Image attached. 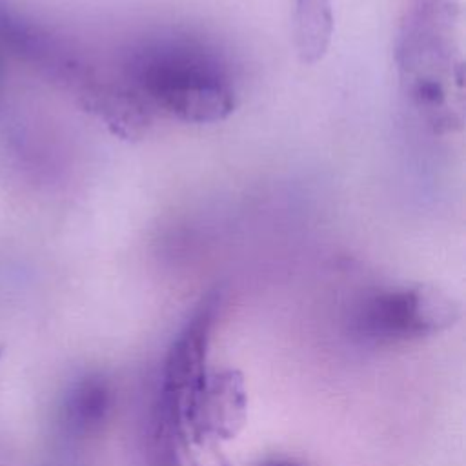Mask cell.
Returning <instances> with one entry per match:
<instances>
[{
	"mask_svg": "<svg viewBox=\"0 0 466 466\" xmlns=\"http://www.w3.org/2000/svg\"><path fill=\"white\" fill-rule=\"evenodd\" d=\"M331 0H295L293 4V47L302 64L320 62L333 38Z\"/></svg>",
	"mask_w": 466,
	"mask_h": 466,
	"instance_id": "obj_6",
	"label": "cell"
},
{
	"mask_svg": "<svg viewBox=\"0 0 466 466\" xmlns=\"http://www.w3.org/2000/svg\"><path fill=\"white\" fill-rule=\"evenodd\" d=\"M244 411L246 391L240 375L231 370L211 373L198 393L189 431L197 437L231 439L244 420Z\"/></svg>",
	"mask_w": 466,
	"mask_h": 466,
	"instance_id": "obj_5",
	"label": "cell"
},
{
	"mask_svg": "<svg viewBox=\"0 0 466 466\" xmlns=\"http://www.w3.org/2000/svg\"><path fill=\"white\" fill-rule=\"evenodd\" d=\"M220 308V291L200 299L191 317L175 337L162 380V404L175 426L189 430L198 393L206 382V357Z\"/></svg>",
	"mask_w": 466,
	"mask_h": 466,
	"instance_id": "obj_4",
	"label": "cell"
},
{
	"mask_svg": "<svg viewBox=\"0 0 466 466\" xmlns=\"http://www.w3.org/2000/svg\"><path fill=\"white\" fill-rule=\"evenodd\" d=\"M457 319L459 306L444 291L404 284L368 295L355 311V328L366 339L399 342L435 335Z\"/></svg>",
	"mask_w": 466,
	"mask_h": 466,
	"instance_id": "obj_3",
	"label": "cell"
},
{
	"mask_svg": "<svg viewBox=\"0 0 466 466\" xmlns=\"http://www.w3.org/2000/svg\"><path fill=\"white\" fill-rule=\"evenodd\" d=\"M122 78L158 116L184 124H215L237 106L235 80L228 64L198 42L153 40L131 51Z\"/></svg>",
	"mask_w": 466,
	"mask_h": 466,
	"instance_id": "obj_1",
	"label": "cell"
},
{
	"mask_svg": "<svg viewBox=\"0 0 466 466\" xmlns=\"http://www.w3.org/2000/svg\"><path fill=\"white\" fill-rule=\"evenodd\" d=\"M395 64L404 96L433 131L462 124L464 66L459 9L451 0H413L397 44Z\"/></svg>",
	"mask_w": 466,
	"mask_h": 466,
	"instance_id": "obj_2",
	"label": "cell"
},
{
	"mask_svg": "<svg viewBox=\"0 0 466 466\" xmlns=\"http://www.w3.org/2000/svg\"><path fill=\"white\" fill-rule=\"evenodd\" d=\"M269 466H297V464H291V462H275V464H269Z\"/></svg>",
	"mask_w": 466,
	"mask_h": 466,
	"instance_id": "obj_7",
	"label": "cell"
}]
</instances>
